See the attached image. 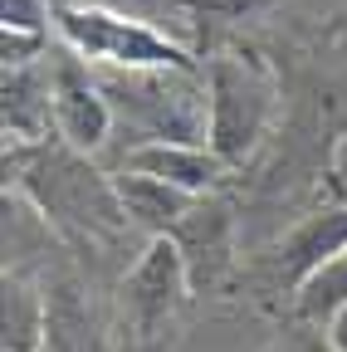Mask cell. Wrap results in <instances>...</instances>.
I'll use <instances>...</instances> for the list:
<instances>
[{"instance_id":"cell-13","label":"cell","mask_w":347,"mask_h":352,"mask_svg":"<svg viewBox=\"0 0 347 352\" xmlns=\"http://www.w3.org/2000/svg\"><path fill=\"white\" fill-rule=\"evenodd\" d=\"M342 308H347V250L333 254L328 264H318V270L293 289V323L328 328Z\"/></svg>"},{"instance_id":"cell-2","label":"cell","mask_w":347,"mask_h":352,"mask_svg":"<svg viewBox=\"0 0 347 352\" xmlns=\"http://www.w3.org/2000/svg\"><path fill=\"white\" fill-rule=\"evenodd\" d=\"M191 298L196 294H191L177 240L152 235L117 284V328H113L117 347L122 352H166Z\"/></svg>"},{"instance_id":"cell-15","label":"cell","mask_w":347,"mask_h":352,"mask_svg":"<svg viewBox=\"0 0 347 352\" xmlns=\"http://www.w3.org/2000/svg\"><path fill=\"white\" fill-rule=\"evenodd\" d=\"M284 352H337V347H333L328 328H313V323H298V328H293V338L284 342Z\"/></svg>"},{"instance_id":"cell-6","label":"cell","mask_w":347,"mask_h":352,"mask_svg":"<svg viewBox=\"0 0 347 352\" xmlns=\"http://www.w3.org/2000/svg\"><path fill=\"white\" fill-rule=\"evenodd\" d=\"M49 78H54V138L93 157L113 138V118H117L103 83L89 74V64L74 50H54Z\"/></svg>"},{"instance_id":"cell-16","label":"cell","mask_w":347,"mask_h":352,"mask_svg":"<svg viewBox=\"0 0 347 352\" xmlns=\"http://www.w3.org/2000/svg\"><path fill=\"white\" fill-rule=\"evenodd\" d=\"M328 338H333V347H337V352H347V308L328 323Z\"/></svg>"},{"instance_id":"cell-7","label":"cell","mask_w":347,"mask_h":352,"mask_svg":"<svg viewBox=\"0 0 347 352\" xmlns=\"http://www.w3.org/2000/svg\"><path fill=\"white\" fill-rule=\"evenodd\" d=\"M347 250V206H333V210H313L303 215L298 226L269 250V284L274 289H298L318 264H328L333 254Z\"/></svg>"},{"instance_id":"cell-11","label":"cell","mask_w":347,"mask_h":352,"mask_svg":"<svg viewBox=\"0 0 347 352\" xmlns=\"http://www.w3.org/2000/svg\"><path fill=\"white\" fill-rule=\"evenodd\" d=\"M113 191H117V201H122L127 220H133L137 230H147V240H152V235H171V230H177V220L196 206V196H191V191L161 182V176L122 171V166L113 171Z\"/></svg>"},{"instance_id":"cell-12","label":"cell","mask_w":347,"mask_h":352,"mask_svg":"<svg viewBox=\"0 0 347 352\" xmlns=\"http://www.w3.org/2000/svg\"><path fill=\"white\" fill-rule=\"evenodd\" d=\"M45 323H49V294L34 274L5 264V303H0V347L5 352H45Z\"/></svg>"},{"instance_id":"cell-4","label":"cell","mask_w":347,"mask_h":352,"mask_svg":"<svg viewBox=\"0 0 347 352\" xmlns=\"http://www.w3.org/2000/svg\"><path fill=\"white\" fill-rule=\"evenodd\" d=\"M210 103V152L225 166H245L274 118V74L245 50H221L205 59Z\"/></svg>"},{"instance_id":"cell-10","label":"cell","mask_w":347,"mask_h":352,"mask_svg":"<svg viewBox=\"0 0 347 352\" xmlns=\"http://www.w3.org/2000/svg\"><path fill=\"white\" fill-rule=\"evenodd\" d=\"M54 138V78L49 64L5 69V142H49Z\"/></svg>"},{"instance_id":"cell-8","label":"cell","mask_w":347,"mask_h":352,"mask_svg":"<svg viewBox=\"0 0 347 352\" xmlns=\"http://www.w3.org/2000/svg\"><path fill=\"white\" fill-rule=\"evenodd\" d=\"M122 171L161 176V182L181 186L191 196H205V191H221L230 166L205 142H137L133 152H122Z\"/></svg>"},{"instance_id":"cell-1","label":"cell","mask_w":347,"mask_h":352,"mask_svg":"<svg viewBox=\"0 0 347 352\" xmlns=\"http://www.w3.org/2000/svg\"><path fill=\"white\" fill-rule=\"evenodd\" d=\"M5 176L64 240L113 245L133 226L113 191V171H98L89 162V152H78L59 138L5 142Z\"/></svg>"},{"instance_id":"cell-9","label":"cell","mask_w":347,"mask_h":352,"mask_svg":"<svg viewBox=\"0 0 347 352\" xmlns=\"http://www.w3.org/2000/svg\"><path fill=\"white\" fill-rule=\"evenodd\" d=\"M49 294V323H45V352H108L103 347V323L89 303L78 274L59 270L45 279Z\"/></svg>"},{"instance_id":"cell-3","label":"cell","mask_w":347,"mask_h":352,"mask_svg":"<svg viewBox=\"0 0 347 352\" xmlns=\"http://www.w3.org/2000/svg\"><path fill=\"white\" fill-rule=\"evenodd\" d=\"M54 30L64 50L98 69H201L196 50L113 6H54Z\"/></svg>"},{"instance_id":"cell-14","label":"cell","mask_w":347,"mask_h":352,"mask_svg":"<svg viewBox=\"0 0 347 352\" xmlns=\"http://www.w3.org/2000/svg\"><path fill=\"white\" fill-rule=\"evenodd\" d=\"M0 20H5V34H39L45 39L54 6L49 0H0Z\"/></svg>"},{"instance_id":"cell-5","label":"cell","mask_w":347,"mask_h":352,"mask_svg":"<svg viewBox=\"0 0 347 352\" xmlns=\"http://www.w3.org/2000/svg\"><path fill=\"white\" fill-rule=\"evenodd\" d=\"M181 250V264H186V279H191V294L205 298V294H221L235 270H240V250H235V206L221 196V191H205L196 196V206L177 220L171 230Z\"/></svg>"}]
</instances>
